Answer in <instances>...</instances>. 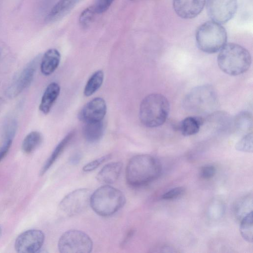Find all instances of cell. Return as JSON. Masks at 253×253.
I'll return each mask as SVG.
<instances>
[{
	"label": "cell",
	"mask_w": 253,
	"mask_h": 253,
	"mask_svg": "<svg viewBox=\"0 0 253 253\" xmlns=\"http://www.w3.org/2000/svg\"><path fill=\"white\" fill-rule=\"evenodd\" d=\"M95 14L92 6L84 9L79 16V22L81 27L84 29L88 28L92 22Z\"/></svg>",
	"instance_id": "484cf974"
},
{
	"label": "cell",
	"mask_w": 253,
	"mask_h": 253,
	"mask_svg": "<svg viewBox=\"0 0 253 253\" xmlns=\"http://www.w3.org/2000/svg\"><path fill=\"white\" fill-rule=\"evenodd\" d=\"M122 168L123 163L121 162L108 163L98 172L96 177V179L103 184H112L119 178Z\"/></svg>",
	"instance_id": "9a60e30c"
},
{
	"label": "cell",
	"mask_w": 253,
	"mask_h": 253,
	"mask_svg": "<svg viewBox=\"0 0 253 253\" xmlns=\"http://www.w3.org/2000/svg\"><path fill=\"white\" fill-rule=\"evenodd\" d=\"M104 80V73L102 70L95 72L89 78L84 88L85 96H89L95 92L101 86Z\"/></svg>",
	"instance_id": "603a6c76"
},
{
	"label": "cell",
	"mask_w": 253,
	"mask_h": 253,
	"mask_svg": "<svg viewBox=\"0 0 253 253\" xmlns=\"http://www.w3.org/2000/svg\"><path fill=\"white\" fill-rule=\"evenodd\" d=\"M133 234H134L133 230H131L130 231H129L126 235V237L125 238L124 240L122 242V244L124 245L125 244V243H126L129 240V238H130L132 237V236L133 235Z\"/></svg>",
	"instance_id": "d6a6232c"
},
{
	"label": "cell",
	"mask_w": 253,
	"mask_h": 253,
	"mask_svg": "<svg viewBox=\"0 0 253 253\" xmlns=\"http://www.w3.org/2000/svg\"><path fill=\"white\" fill-rule=\"evenodd\" d=\"M17 128L16 121L14 119L9 120L4 128V139H13Z\"/></svg>",
	"instance_id": "4316f807"
},
{
	"label": "cell",
	"mask_w": 253,
	"mask_h": 253,
	"mask_svg": "<svg viewBox=\"0 0 253 253\" xmlns=\"http://www.w3.org/2000/svg\"><path fill=\"white\" fill-rule=\"evenodd\" d=\"M203 120L199 116H189L184 118L179 125V130L185 136L197 133L203 124Z\"/></svg>",
	"instance_id": "ffe728a7"
},
{
	"label": "cell",
	"mask_w": 253,
	"mask_h": 253,
	"mask_svg": "<svg viewBox=\"0 0 253 253\" xmlns=\"http://www.w3.org/2000/svg\"><path fill=\"white\" fill-rule=\"evenodd\" d=\"M234 124L236 129L246 134L252 132L253 129L252 115L248 111H242L235 117Z\"/></svg>",
	"instance_id": "7402d4cb"
},
{
	"label": "cell",
	"mask_w": 253,
	"mask_h": 253,
	"mask_svg": "<svg viewBox=\"0 0 253 253\" xmlns=\"http://www.w3.org/2000/svg\"><path fill=\"white\" fill-rule=\"evenodd\" d=\"M41 57V55L36 56L25 67L18 77L7 89L6 95L8 98L17 97L31 84Z\"/></svg>",
	"instance_id": "30bf717a"
},
{
	"label": "cell",
	"mask_w": 253,
	"mask_h": 253,
	"mask_svg": "<svg viewBox=\"0 0 253 253\" xmlns=\"http://www.w3.org/2000/svg\"><path fill=\"white\" fill-rule=\"evenodd\" d=\"M114 0H95L92 6L96 14H101L110 7Z\"/></svg>",
	"instance_id": "f1b7e54d"
},
{
	"label": "cell",
	"mask_w": 253,
	"mask_h": 253,
	"mask_svg": "<svg viewBox=\"0 0 253 253\" xmlns=\"http://www.w3.org/2000/svg\"><path fill=\"white\" fill-rule=\"evenodd\" d=\"M4 102L2 99L0 97V113L1 111L3 106Z\"/></svg>",
	"instance_id": "836d02e7"
},
{
	"label": "cell",
	"mask_w": 253,
	"mask_h": 253,
	"mask_svg": "<svg viewBox=\"0 0 253 253\" xmlns=\"http://www.w3.org/2000/svg\"><path fill=\"white\" fill-rule=\"evenodd\" d=\"M240 231L241 235L245 240L252 243L253 239V211L248 212L242 218Z\"/></svg>",
	"instance_id": "cb8c5ba5"
},
{
	"label": "cell",
	"mask_w": 253,
	"mask_h": 253,
	"mask_svg": "<svg viewBox=\"0 0 253 253\" xmlns=\"http://www.w3.org/2000/svg\"><path fill=\"white\" fill-rule=\"evenodd\" d=\"M185 191L183 187H177L171 189L167 192L164 194L162 196L164 200H171L175 199L183 195Z\"/></svg>",
	"instance_id": "f546056e"
},
{
	"label": "cell",
	"mask_w": 253,
	"mask_h": 253,
	"mask_svg": "<svg viewBox=\"0 0 253 253\" xmlns=\"http://www.w3.org/2000/svg\"><path fill=\"white\" fill-rule=\"evenodd\" d=\"M235 148L239 151L252 153L253 150L252 132L245 134L236 143Z\"/></svg>",
	"instance_id": "d4e9b609"
},
{
	"label": "cell",
	"mask_w": 253,
	"mask_h": 253,
	"mask_svg": "<svg viewBox=\"0 0 253 253\" xmlns=\"http://www.w3.org/2000/svg\"><path fill=\"white\" fill-rule=\"evenodd\" d=\"M81 157L80 154H74L70 159V162L73 164H77L79 163Z\"/></svg>",
	"instance_id": "1f68e13d"
},
{
	"label": "cell",
	"mask_w": 253,
	"mask_h": 253,
	"mask_svg": "<svg viewBox=\"0 0 253 253\" xmlns=\"http://www.w3.org/2000/svg\"><path fill=\"white\" fill-rule=\"evenodd\" d=\"M104 131L103 121L85 123L83 128V135L86 141L94 143L101 138Z\"/></svg>",
	"instance_id": "d6986e66"
},
{
	"label": "cell",
	"mask_w": 253,
	"mask_h": 253,
	"mask_svg": "<svg viewBox=\"0 0 253 253\" xmlns=\"http://www.w3.org/2000/svg\"><path fill=\"white\" fill-rule=\"evenodd\" d=\"M217 102L216 94L209 85L197 86L191 90L183 100L184 107L196 114L211 113Z\"/></svg>",
	"instance_id": "8992f818"
},
{
	"label": "cell",
	"mask_w": 253,
	"mask_h": 253,
	"mask_svg": "<svg viewBox=\"0 0 253 253\" xmlns=\"http://www.w3.org/2000/svg\"></svg>",
	"instance_id": "d590c367"
},
{
	"label": "cell",
	"mask_w": 253,
	"mask_h": 253,
	"mask_svg": "<svg viewBox=\"0 0 253 253\" xmlns=\"http://www.w3.org/2000/svg\"><path fill=\"white\" fill-rule=\"evenodd\" d=\"M81 0H59L52 8L45 19L46 23L55 22L68 14Z\"/></svg>",
	"instance_id": "5bb4252c"
},
{
	"label": "cell",
	"mask_w": 253,
	"mask_h": 253,
	"mask_svg": "<svg viewBox=\"0 0 253 253\" xmlns=\"http://www.w3.org/2000/svg\"><path fill=\"white\" fill-rule=\"evenodd\" d=\"M42 141V134L39 131H33L24 138L22 143V150L26 154H30L40 146Z\"/></svg>",
	"instance_id": "44dd1931"
},
{
	"label": "cell",
	"mask_w": 253,
	"mask_h": 253,
	"mask_svg": "<svg viewBox=\"0 0 253 253\" xmlns=\"http://www.w3.org/2000/svg\"><path fill=\"white\" fill-rule=\"evenodd\" d=\"M206 3L210 18L220 24L230 21L237 9V0H207Z\"/></svg>",
	"instance_id": "9c48e42d"
},
{
	"label": "cell",
	"mask_w": 253,
	"mask_h": 253,
	"mask_svg": "<svg viewBox=\"0 0 253 253\" xmlns=\"http://www.w3.org/2000/svg\"><path fill=\"white\" fill-rule=\"evenodd\" d=\"M111 157V155L108 154L92 161L84 165L83 168V170L85 172L91 171L98 168L103 163L110 159Z\"/></svg>",
	"instance_id": "83f0119b"
},
{
	"label": "cell",
	"mask_w": 253,
	"mask_h": 253,
	"mask_svg": "<svg viewBox=\"0 0 253 253\" xmlns=\"http://www.w3.org/2000/svg\"><path fill=\"white\" fill-rule=\"evenodd\" d=\"M107 112L105 100L96 97L87 103L79 115L80 120L85 123L103 121Z\"/></svg>",
	"instance_id": "7c38bea8"
},
{
	"label": "cell",
	"mask_w": 253,
	"mask_h": 253,
	"mask_svg": "<svg viewBox=\"0 0 253 253\" xmlns=\"http://www.w3.org/2000/svg\"><path fill=\"white\" fill-rule=\"evenodd\" d=\"M44 234L38 229H30L21 233L14 243V248L19 253H35L42 247Z\"/></svg>",
	"instance_id": "8fae6325"
},
{
	"label": "cell",
	"mask_w": 253,
	"mask_h": 253,
	"mask_svg": "<svg viewBox=\"0 0 253 253\" xmlns=\"http://www.w3.org/2000/svg\"><path fill=\"white\" fill-rule=\"evenodd\" d=\"M61 59L60 52L55 48L48 49L41 59V71L42 74L48 76L58 67Z\"/></svg>",
	"instance_id": "2e32d148"
},
{
	"label": "cell",
	"mask_w": 253,
	"mask_h": 253,
	"mask_svg": "<svg viewBox=\"0 0 253 253\" xmlns=\"http://www.w3.org/2000/svg\"><path fill=\"white\" fill-rule=\"evenodd\" d=\"M60 87L52 82L45 88L39 106L40 110L44 114H48L59 95Z\"/></svg>",
	"instance_id": "e0dca14e"
},
{
	"label": "cell",
	"mask_w": 253,
	"mask_h": 253,
	"mask_svg": "<svg viewBox=\"0 0 253 253\" xmlns=\"http://www.w3.org/2000/svg\"><path fill=\"white\" fill-rule=\"evenodd\" d=\"M161 172V165L154 157L148 154L137 155L132 157L127 165L126 180L132 186H140L159 177Z\"/></svg>",
	"instance_id": "6da1fadb"
},
{
	"label": "cell",
	"mask_w": 253,
	"mask_h": 253,
	"mask_svg": "<svg viewBox=\"0 0 253 253\" xmlns=\"http://www.w3.org/2000/svg\"><path fill=\"white\" fill-rule=\"evenodd\" d=\"M215 168L212 166H207L203 167L200 171L201 176L205 179L212 177L215 173Z\"/></svg>",
	"instance_id": "4dcf8cb0"
},
{
	"label": "cell",
	"mask_w": 253,
	"mask_h": 253,
	"mask_svg": "<svg viewBox=\"0 0 253 253\" xmlns=\"http://www.w3.org/2000/svg\"><path fill=\"white\" fill-rule=\"evenodd\" d=\"M170 109L169 100L161 93H151L142 100L139 117L142 124L149 128L158 127L167 119Z\"/></svg>",
	"instance_id": "3957f363"
},
{
	"label": "cell",
	"mask_w": 253,
	"mask_h": 253,
	"mask_svg": "<svg viewBox=\"0 0 253 253\" xmlns=\"http://www.w3.org/2000/svg\"><path fill=\"white\" fill-rule=\"evenodd\" d=\"M217 64L224 73L237 76L246 72L252 63L249 51L243 46L234 43H226L220 50Z\"/></svg>",
	"instance_id": "7a4b0ae2"
},
{
	"label": "cell",
	"mask_w": 253,
	"mask_h": 253,
	"mask_svg": "<svg viewBox=\"0 0 253 253\" xmlns=\"http://www.w3.org/2000/svg\"><path fill=\"white\" fill-rule=\"evenodd\" d=\"M92 241L85 233L76 229L65 232L60 236L58 248L61 253H88L92 251Z\"/></svg>",
	"instance_id": "52a82bcc"
},
{
	"label": "cell",
	"mask_w": 253,
	"mask_h": 253,
	"mask_svg": "<svg viewBox=\"0 0 253 253\" xmlns=\"http://www.w3.org/2000/svg\"><path fill=\"white\" fill-rule=\"evenodd\" d=\"M195 38L197 45L201 51L214 53L219 51L227 43V35L221 24L211 20L197 28Z\"/></svg>",
	"instance_id": "5b68a950"
},
{
	"label": "cell",
	"mask_w": 253,
	"mask_h": 253,
	"mask_svg": "<svg viewBox=\"0 0 253 253\" xmlns=\"http://www.w3.org/2000/svg\"><path fill=\"white\" fill-rule=\"evenodd\" d=\"M75 133L74 130L70 132L57 144L41 169L40 172L41 175H43L60 156L74 136Z\"/></svg>",
	"instance_id": "ac0fdd59"
},
{
	"label": "cell",
	"mask_w": 253,
	"mask_h": 253,
	"mask_svg": "<svg viewBox=\"0 0 253 253\" xmlns=\"http://www.w3.org/2000/svg\"><path fill=\"white\" fill-rule=\"evenodd\" d=\"M91 191L88 188L76 189L65 196L59 205L60 210L71 216L84 211L90 205Z\"/></svg>",
	"instance_id": "ba28073f"
},
{
	"label": "cell",
	"mask_w": 253,
	"mask_h": 253,
	"mask_svg": "<svg viewBox=\"0 0 253 253\" xmlns=\"http://www.w3.org/2000/svg\"><path fill=\"white\" fill-rule=\"evenodd\" d=\"M1 158L0 157V161H1Z\"/></svg>",
	"instance_id": "e575fe53"
},
{
	"label": "cell",
	"mask_w": 253,
	"mask_h": 253,
	"mask_svg": "<svg viewBox=\"0 0 253 253\" xmlns=\"http://www.w3.org/2000/svg\"><path fill=\"white\" fill-rule=\"evenodd\" d=\"M126 203V198L120 190L108 185L97 188L91 194L90 205L92 210L102 216L111 215Z\"/></svg>",
	"instance_id": "277c9868"
},
{
	"label": "cell",
	"mask_w": 253,
	"mask_h": 253,
	"mask_svg": "<svg viewBox=\"0 0 253 253\" xmlns=\"http://www.w3.org/2000/svg\"><path fill=\"white\" fill-rule=\"evenodd\" d=\"M206 0H173L172 6L175 13L185 19L196 17L203 10Z\"/></svg>",
	"instance_id": "4fadbf2b"
}]
</instances>
